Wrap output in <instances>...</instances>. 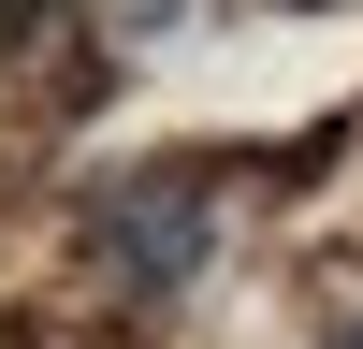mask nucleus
<instances>
[{"mask_svg": "<svg viewBox=\"0 0 363 349\" xmlns=\"http://www.w3.org/2000/svg\"><path fill=\"white\" fill-rule=\"evenodd\" d=\"M87 233H102V277L131 291V306H174V291L203 277V248H218V174H203V160H145V174H102Z\"/></svg>", "mask_w": 363, "mask_h": 349, "instance_id": "nucleus-1", "label": "nucleus"}, {"mask_svg": "<svg viewBox=\"0 0 363 349\" xmlns=\"http://www.w3.org/2000/svg\"><path fill=\"white\" fill-rule=\"evenodd\" d=\"M335 349H363V320H349V335H335Z\"/></svg>", "mask_w": 363, "mask_h": 349, "instance_id": "nucleus-2", "label": "nucleus"}]
</instances>
